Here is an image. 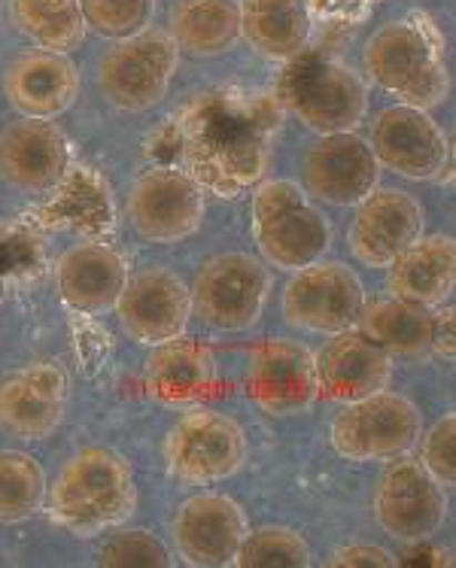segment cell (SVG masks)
<instances>
[{"label": "cell", "instance_id": "1", "mask_svg": "<svg viewBox=\"0 0 456 568\" xmlns=\"http://www.w3.org/2000/svg\"><path fill=\"white\" fill-rule=\"evenodd\" d=\"M43 505L68 532L92 538L129 520L138 505V487L122 456L107 447H89L61 465L55 480L47 484Z\"/></svg>", "mask_w": 456, "mask_h": 568}, {"label": "cell", "instance_id": "2", "mask_svg": "<svg viewBox=\"0 0 456 568\" xmlns=\"http://www.w3.org/2000/svg\"><path fill=\"white\" fill-rule=\"evenodd\" d=\"M186 171L204 192L244 195L268 171V134L259 119L229 106L199 113L186 131Z\"/></svg>", "mask_w": 456, "mask_h": 568}, {"label": "cell", "instance_id": "3", "mask_svg": "<svg viewBox=\"0 0 456 568\" xmlns=\"http://www.w3.org/2000/svg\"><path fill=\"white\" fill-rule=\"evenodd\" d=\"M253 241L277 271L314 265L332 246V225L293 180H265L253 192Z\"/></svg>", "mask_w": 456, "mask_h": 568}, {"label": "cell", "instance_id": "4", "mask_svg": "<svg viewBox=\"0 0 456 568\" xmlns=\"http://www.w3.org/2000/svg\"><path fill=\"white\" fill-rule=\"evenodd\" d=\"M363 64L368 80L398 104L429 110L442 104L450 89L442 49L420 22L402 19L377 28L365 43Z\"/></svg>", "mask_w": 456, "mask_h": 568}, {"label": "cell", "instance_id": "5", "mask_svg": "<svg viewBox=\"0 0 456 568\" xmlns=\"http://www.w3.org/2000/svg\"><path fill=\"white\" fill-rule=\"evenodd\" d=\"M281 101L304 128L323 134L353 131L368 113V85L338 59H302L283 73Z\"/></svg>", "mask_w": 456, "mask_h": 568}, {"label": "cell", "instance_id": "6", "mask_svg": "<svg viewBox=\"0 0 456 568\" xmlns=\"http://www.w3.org/2000/svg\"><path fill=\"white\" fill-rule=\"evenodd\" d=\"M423 417L398 393H372L347 402L332 419V444L351 463H389L417 447Z\"/></svg>", "mask_w": 456, "mask_h": 568}, {"label": "cell", "instance_id": "7", "mask_svg": "<svg viewBox=\"0 0 456 568\" xmlns=\"http://www.w3.org/2000/svg\"><path fill=\"white\" fill-rule=\"evenodd\" d=\"M180 68V49L168 31L143 28L116 40L98 61V89L119 110L141 113L162 104Z\"/></svg>", "mask_w": 456, "mask_h": 568}, {"label": "cell", "instance_id": "8", "mask_svg": "<svg viewBox=\"0 0 456 568\" xmlns=\"http://www.w3.org/2000/svg\"><path fill=\"white\" fill-rule=\"evenodd\" d=\"M192 314L216 332H246L259 323L271 292L268 267L250 253H225L201 267Z\"/></svg>", "mask_w": 456, "mask_h": 568}, {"label": "cell", "instance_id": "9", "mask_svg": "<svg viewBox=\"0 0 456 568\" xmlns=\"http://www.w3.org/2000/svg\"><path fill=\"white\" fill-rule=\"evenodd\" d=\"M365 307L363 280L341 262H314L293 271V280L283 290V316L286 323L314 332V335H341L356 325Z\"/></svg>", "mask_w": 456, "mask_h": 568}, {"label": "cell", "instance_id": "10", "mask_svg": "<svg viewBox=\"0 0 456 568\" xmlns=\"http://www.w3.org/2000/svg\"><path fill=\"white\" fill-rule=\"evenodd\" d=\"M129 220L150 244L186 241L204 220V189L186 168L143 171L129 192Z\"/></svg>", "mask_w": 456, "mask_h": 568}, {"label": "cell", "instance_id": "11", "mask_svg": "<svg viewBox=\"0 0 456 568\" xmlns=\"http://www.w3.org/2000/svg\"><path fill=\"white\" fill-rule=\"evenodd\" d=\"M168 468L186 484H216L232 477L246 456L241 426L211 407H195L176 419L164 444Z\"/></svg>", "mask_w": 456, "mask_h": 568}, {"label": "cell", "instance_id": "12", "mask_svg": "<svg viewBox=\"0 0 456 568\" xmlns=\"http://www.w3.org/2000/svg\"><path fill=\"white\" fill-rule=\"evenodd\" d=\"M375 517L396 541H426L447 520V496L420 463L389 459L375 487Z\"/></svg>", "mask_w": 456, "mask_h": 568}, {"label": "cell", "instance_id": "13", "mask_svg": "<svg viewBox=\"0 0 456 568\" xmlns=\"http://www.w3.org/2000/svg\"><path fill=\"white\" fill-rule=\"evenodd\" d=\"M113 311L131 341L159 347L186 332L192 320V292L174 271L146 267L125 280Z\"/></svg>", "mask_w": 456, "mask_h": 568}, {"label": "cell", "instance_id": "14", "mask_svg": "<svg viewBox=\"0 0 456 568\" xmlns=\"http://www.w3.org/2000/svg\"><path fill=\"white\" fill-rule=\"evenodd\" d=\"M246 395L271 417L304 414L320 398L316 356L298 341H262L246 368Z\"/></svg>", "mask_w": 456, "mask_h": 568}, {"label": "cell", "instance_id": "15", "mask_svg": "<svg viewBox=\"0 0 456 568\" xmlns=\"http://www.w3.org/2000/svg\"><path fill=\"white\" fill-rule=\"evenodd\" d=\"M368 146L381 168L408 180H435L450 162L445 131L420 106L396 104L381 110Z\"/></svg>", "mask_w": 456, "mask_h": 568}, {"label": "cell", "instance_id": "16", "mask_svg": "<svg viewBox=\"0 0 456 568\" xmlns=\"http://www.w3.org/2000/svg\"><path fill=\"white\" fill-rule=\"evenodd\" d=\"M302 180L304 192L316 201L335 207H356L368 192L377 189L381 164L368 140L359 134H323L304 155Z\"/></svg>", "mask_w": 456, "mask_h": 568}, {"label": "cell", "instance_id": "17", "mask_svg": "<svg viewBox=\"0 0 456 568\" xmlns=\"http://www.w3.org/2000/svg\"><path fill=\"white\" fill-rule=\"evenodd\" d=\"M423 204L402 189H375L356 204L351 222V253L368 267H386L423 237Z\"/></svg>", "mask_w": 456, "mask_h": 568}, {"label": "cell", "instance_id": "18", "mask_svg": "<svg viewBox=\"0 0 456 568\" xmlns=\"http://www.w3.org/2000/svg\"><path fill=\"white\" fill-rule=\"evenodd\" d=\"M250 532L244 510L229 496L201 493L176 508L171 520V535L180 557L189 566L216 568L229 566L237 557V547Z\"/></svg>", "mask_w": 456, "mask_h": 568}, {"label": "cell", "instance_id": "19", "mask_svg": "<svg viewBox=\"0 0 456 568\" xmlns=\"http://www.w3.org/2000/svg\"><path fill=\"white\" fill-rule=\"evenodd\" d=\"M71 164L61 128L49 119L12 122L0 134V180L24 195H43L59 186Z\"/></svg>", "mask_w": 456, "mask_h": 568}, {"label": "cell", "instance_id": "20", "mask_svg": "<svg viewBox=\"0 0 456 568\" xmlns=\"http://www.w3.org/2000/svg\"><path fill=\"white\" fill-rule=\"evenodd\" d=\"M68 410V377L52 362H37L0 381V429L22 442H43Z\"/></svg>", "mask_w": 456, "mask_h": 568}, {"label": "cell", "instance_id": "21", "mask_svg": "<svg viewBox=\"0 0 456 568\" xmlns=\"http://www.w3.org/2000/svg\"><path fill=\"white\" fill-rule=\"evenodd\" d=\"M80 73L64 52L31 49L3 70V94L28 119H55L80 98Z\"/></svg>", "mask_w": 456, "mask_h": 568}, {"label": "cell", "instance_id": "22", "mask_svg": "<svg viewBox=\"0 0 456 568\" xmlns=\"http://www.w3.org/2000/svg\"><path fill=\"white\" fill-rule=\"evenodd\" d=\"M393 377V356L375 341H368L359 332H341L316 356V381H320V398L326 402H356L365 395L381 393Z\"/></svg>", "mask_w": 456, "mask_h": 568}, {"label": "cell", "instance_id": "23", "mask_svg": "<svg viewBox=\"0 0 456 568\" xmlns=\"http://www.w3.org/2000/svg\"><path fill=\"white\" fill-rule=\"evenodd\" d=\"M129 280V267L116 250L107 244H80L61 255L55 286L61 302L80 314H101L116 304Z\"/></svg>", "mask_w": 456, "mask_h": 568}, {"label": "cell", "instance_id": "24", "mask_svg": "<svg viewBox=\"0 0 456 568\" xmlns=\"http://www.w3.org/2000/svg\"><path fill=\"white\" fill-rule=\"evenodd\" d=\"M389 292L393 298L438 307L450 298L456 283V246L454 237L433 234L417 237L414 244L389 262Z\"/></svg>", "mask_w": 456, "mask_h": 568}, {"label": "cell", "instance_id": "25", "mask_svg": "<svg viewBox=\"0 0 456 568\" xmlns=\"http://www.w3.org/2000/svg\"><path fill=\"white\" fill-rule=\"evenodd\" d=\"M146 386L164 405H199L216 395V362L199 341L180 335L159 344L146 365Z\"/></svg>", "mask_w": 456, "mask_h": 568}, {"label": "cell", "instance_id": "26", "mask_svg": "<svg viewBox=\"0 0 456 568\" xmlns=\"http://www.w3.org/2000/svg\"><path fill=\"white\" fill-rule=\"evenodd\" d=\"M241 37L259 55L293 61L311 40V12L304 0H241Z\"/></svg>", "mask_w": 456, "mask_h": 568}, {"label": "cell", "instance_id": "27", "mask_svg": "<svg viewBox=\"0 0 456 568\" xmlns=\"http://www.w3.org/2000/svg\"><path fill=\"white\" fill-rule=\"evenodd\" d=\"M435 316L438 311L420 307V304L386 298V302L365 304L363 314L356 320L359 335L375 341L389 356H426L433 353L435 341Z\"/></svg>", "mask_w": 456, "mask_h": 568}, {"label": "cell", "instance_id": "28", "mask_svg": "<svg viewBox=\"0 0 456 568\" xmlns=\"http://www.w3.org/2000/svg\"><path fill=\"white\" fill-rule=\"evenodd\" d=\"M171 40L189 55H223L241 40L237 0H176L171 12Z\"/></svg>", "mask_w": 456, "mask_h": 568}, {"label": "cell", "instance_id": "29", "mask_svg": "<svg viewBox=\"0 0 456 568\" xmlns=\"http://www.w3.org/2000/svg\"><path fill=\"white\" fill-rule=\"evenodd\" d=\"M12 22L40 49L71 52L85 37L80 0H10Z\"/></svg>", "mask_w": 456, "mask_h": 568}, {"label": "cell", "instance_id": "30", "mask_svg": "<svg viewBox=\"0 0 456 568\" xmlns=\"http://www.w3.org/2000/svg\"><path fill=\"white\" fill-rule=\"evenodd\" d=\"M47 501V475L34 456L0 450V523L34 517Z\"/></svg>", "mask_w": 456, "mask_h": 568}, {"label": "cell", "instance_id": "31", "mask_svg": "<svg viewBox=\"0 0 456 568\" xmlns=\"http://www.w3.org/2000/svg\"><path fill=\"white\" fill-rule=\"evenodd\" d=\"M234 566L241 568H304L311 566V547L302 535L283 526H265L246 532L237 547Z\"/></svg>", "mask_w": 456, "mask_h": 568}, {"label": "cell", "instance_id": "32", "mask_svg": "<svg viewBox=\"0 0 456 568\" xmlns=\"http://www.w3.org/2000/svg\"><path fill=\"white\" fill-rule=\"evenodd\" d=\"M80 10L85 31L125 40L150 24L155 0H80Z\"/></svg>", "mask_w": 456, "mask_h": 568}, {"label": "cell", "instance_id": "33", "mask_svg": "<svg viewBox=\"0 0 456 568\" xmlns=\"http://www.w3.org/2000/svg\"><path fill=\"white\" fill-rule=\"evenodd\" d=\"M98 562L107 568H164L171 566V554L146 529H131V532H119L116 538H110L101 547Z\"/></svg>", "mask_w": 456, "mask_h": 568}, {"label": "cell", "instance_id": "34", "mask_svg": "<svg viewBox=\"0 0 456 568\" xmlns=\"http://www.w3.org/2000/svg\"><path fill=\"white\" fill-rule=\"evenodd\" d=\"M420 465L442 487L456 484V417L445 414L435 419V426L420 435Z\"/></svg>", "mask_w": 456, "mask_h": 568}, {"label": "cell", "instance_id": "35", "mask_svg": "<svg viewBox=\"0 0 456 568\" xmlns=\"http://www.w3.org/2000/svg\"><path fill=\"white\" fill-rule=\"evenodd\" d=\"M328 566L335 568H389L396 566V559L389 550L384 547H375V545H353V547H344L338 550L335 557L328 559Z\"/></svg>", "mask_w": 456, "mask_h": 568}, {"label": "cell", "instance_id": "36", "mask_svg": "<svg viewBox=\"0 0 456 568\" xmlns=\"http://www.w3.org/2000/svg\"><path fill=\"white\" fill-rule=\"evenodd\" d=\"M372 3H375V0H372Z\"/></svg>", "mask_w": 456, "mask_h": 568}]
</instances>
